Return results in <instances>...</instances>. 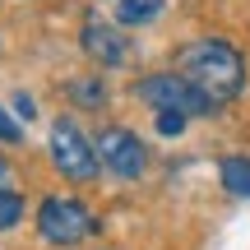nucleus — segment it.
Returning a JSON list of instances; mask_svg holds the SVG:
<instances>
[{
  "instance_id": "obj_11",
  "label": "nucleus",
  "mask_w": 250,
  "mask_h": 250,
  "mask_svg": "<svg viewBox=\"0 0 250 250\" xmlns=\"http://www.w3.org/2000/svg\"><path fill=\"white\" fill-rule=\"evenodd\" d=\"M153 125H158V134H167V139H176V134H186L190 116H181V111H153Z\"/></svg>"
},
{
  "instance_id": "obj_8",
  "label": "nucleus",
  "mask_w": 250,
  "mask_h": 250,
  "mask_svg": "<svg viewBox=\"0 0 250 250\" xmlns=\"http://www.w3.org/2000/svg\"><path fill=\"white\" fill-rule=\"evenodd\" d=\"M65 93H70V102H74V107H83V111H102V107H107V98H111L102 79H70V83H65Z\"/></svg>"
},
{
  "instance_id": "obj_12",
  "label": "nucleus",
  "mask_w": 250,
  "mask_h": 250,
  "mask_svg": "<svg viewBox=\"0 0 250 250\" xmlns=\"http://www.w3.org/2000/svg\"><path fill=\"white\" fill-rule=\"evenodd\" d=\"M19 134H23V130H19V125H14V121H9V111H5V107H0V139H9V144H14V139H19Z\"/></svg>"
},
{
  "instance_id": "obj_4",
  "label": "nucleus",
  "mask_w": 250,
  "mask_h": 250,
  "mask_svg": "<svg viewBox=\"0 0 250 250\" xmlns=\"http://www.w3.org/2000/svg\"><path fill=\"white\" fill-rule=\"evenodd\" d=\"M134 93H139V102H148L153 111H181V116H190V121L218 111V102L204 98V93L190 79H181V74H144V79L134 83Z\"/></svg>"
},
{
  "instance_id": "obj_9",
  "label": "nucleus",
  "mask_w": 250,
  "mask_h": 250,
  "mask_svg": "<svg viewBox=\"0 0 250 250\" xmlns=\"http://www.w3.org/2000/svg\"><path fill=\"white\" fill-rule=\"evenodd\" d=\"M162 14V0H121L116 5V23L134 28V23H148V19Z\"/></svg>"
},
{
  "instance_id": "obj_2",
  "label": "nucleus",
  "mask_w": 250,
  "mask_h": 250,
  "mask_svg": "<svg viewBox=\"0 0 250 250\" xmlns=\"http://www.w3.org/2000/svg\"><path fill=\"white\" fill-rule=\"evenodd\" d=\"M37 232L42 241L51 246H79L98 232V218L88 213L83 199H70V195H46L42 208H37Z\"/></svg>"
},
{
  "instance_id": "obj_3",
  "label": "nucleus",
  "mask_w": 250,
  "mask_h": 250,
  "mask_svg": "<svg viewBox=\"0 0 250 250\" xmlns=\"http://www.w3.org/2000/svg\"><path fill=\"white\" fill-rule=\"evenodd\" d=\"M51 162H56V171H61L65 181H74V186H83V181H93L102 171L98 144H93L70 116L51 121Z\"/></svg>"
},
{
  "instance_id": "obj_1",
  "label": "nucleus",
  "mask_w": 250,
  "mask_h": 250,
  "mask_svg": "<svg viewBox=\"0 0 250 250\" xmlns=\"http://www.w3.org/2000/svg\"><path fill=\"white\" fill-rule=\"evenodd\" d=\"M176 74L190 79L204 98H213L218 107L232 102L236 93L246 88V61L232 42L223 37H199V42H186L176 51Z\"/></svg>"
},
{
  "instance_id": "obj_5",
  "label": "nucleus",
  "mask_w": 250,
  "mask_h": 250,
  "mask_svg": "<svg viewBox=\"0 0 250 250\" xmlns=\"http://www.w3.org/2000/svg\"><path fill=\"white\" fill-rule=\"evenodd\" d=\"M98 162H102V171H111V176L134 181V176H144V167H148V148H144V139L134 130L107 125L102 139H98Z\"/></svg>"
},
{
  "instance_id": "obj_10",
  "label": "nucleus",
  "mask_w": 250,
  "mask_h": 250,
  "mask_svg": "<svg viewBox=\"0 0 250 250\" xmlns=\"http://www.w3.org/2000/svg\"><path fill=\"white\" fill-rule=\"evenodd\" d=\"M19 218H23V195L14 186H0V232H9Z\"/></svg>"
},
{
  "instance_id": "obj_14",
  "label": "nucleus",
  "mask_w": 250,
  "mask_h": 250,
  "mask_svg": "<svg viewBox=\"0 0 250 250\" xmlns=\"http://www.w3.org/2000/svg\"><path fill=\"white\" fill-rule=\"evenodd\" d=\"M14 107H19V116H33V111H37L33 98H14Z\"/></svg>"
},
{
  "instance_id": "obj_6",
  "label": "nucleus",
  "mask_w": 250,
  "mask_h": 250,
  "mask_svg": "<svg viewBox=\"0 0 250 250\" xmlns=\"http://www.w3.org/2000/svg\"><path fill=\"white\" fill-rule=\"evenodd\" d=\"M79 46L98 65H107V70H121L130 61V37L121 33V23H107V19H88L83 33H79Z\"/></svg>"
},
{
  "instance_id": "obj_13",
  "label": "nucleus",
  "mask_w": 250,
  "mask_h": 250,
  "mask_svg": "<svg viewBox=\"0 0 250 250\" xmlns=\"http://www.w3.org/2000/svg\"><path fill=\"white\" fill-rule=\"evenodd\" d=\"M14 181V167H9V158H0V186H9Z\"/></svg>"
},
{
  "instance_id": "obj_7",
  "label": "nucleus",
  "mask_w": 250,
  "mask_h": 250,
  "mask_svg": "<svg viewBox=\"0 0 250 250\" xmlns=\"http://www.w3.org/2000/svg\"><path fill=\"white\" fill-rule=\"evenodd\" d=\"M218 181H223V190H232L236 199H250V158H246V153L223 158V162H218Z\"/></svg>"
}]
</instances>
